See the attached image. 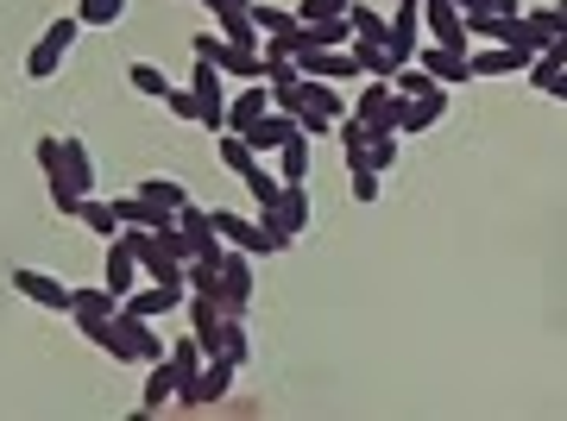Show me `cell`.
<instances>
[{
    "instance_id": "6da1fadb",
    "label": "cell",
    "mask_w": 567,
    "mask_h": 421,
    "mask_svg": "<svg viewBox=\"0 0 567 421\" xmlns=\"http://www.w3.org/2000/svg\"><path fill=\"white\" fill-rule=\"evenodd\" d=\"M82 340H95L114 365H158V359H171V347L158 340V327L146 321V315H132V308H120V315L102 321V327H89Z\"/></svg>"
},
{
    "instance_id": "7a4b0ae2",
    "label": "cell",
    "mask_w": 567,
    "mask_h": 421,
    "mask_svg": "<svg viewBox=\"0 0 567 421\" xmlns=\"http://www.w3.org/2000/svg\"><path fill=\"white\" fill-rule=\"evenodd\" d=\"M310 139H335V120L347 114V101H340L335 82H322V75H303V89H297V107H290Z\"/></svg>"
},
{
    "instance_id": "3957f363",
    "label": "cell",
    "mask_w": 567,
    "mask_h": 421,
    "mask_svg": "<svg viewBox=\"0 0 567 421\" xmlns=\"http://www.w3.org/2000/svg\"><path fill=\"white\" fill-rule=\"evenodd\" d=\"M189 89H196V126H208V132H228V75L196 57Z\"/></svg>"
},
{
    "instance_id": "277c9868",
    "label": "cell",
    "mask_w": 567,
    "mask_h": 421,
    "mask_svg": "<svg viewBox=\"0 0 567 421\" xmlns=\"http://www.w3.org/2000/svg\"><path fill=\"white\" fill-rule=\"evenodd\" d=\"M13 290L26 302H38V308H51V315H70V302H77V290L63 277L38 271V265H13Z\"/></svg>"
},
{
    "instance_id": "5b68a950",
    "label": "cell",
    "mask_w": 567,
    "mask_h": 421,
    "mask_svg": "<svg viewBox=\"0 0 567 421\" xmlns=\"http://www.w3.org/2000/svg\"><path fill=\"white\" fill-rule=\"evenodd\" d=\"M253 290H258L253 252L228 246V258H221V308H228V315H246V308H253Z\"/></svg>"
},
{
    "instance_id": "8992f818",
    "label": "cell",
    "mask_w": 567,
    "mask_h": 421,
    "mask_svg": "<svg viewBox=\"0 0 567 421\" xmlns=\"http://www.w3.org/2000/svg\"><path fill=\"white\" fill-rule=\"evenodd\" d=\"M233 377H240V365H233L228 352H215V359L202 365V377H196V390H183L177 402H183V409H215V402L233 390Z\"/></svg>"
},
{
    "instance_id": "52a82bcc",
    "label": "cell",
    "mask_w": 567,
    "mask_h": 421,
    "mask_svg": "<svg viewBox=\"0 0 567 421\" xmlns=\"http://www.w3.org/2000/svg\"><path fill=\"white\" fill-rule=\"evenodd\" d=\"M139 196H146V208H152V233H164V226H177V214H183V201H189V189H183L177 176H146L139 183Z\"/></svg>"
},
{
    "instance_id": "ba28073f",
    "label": "cell",
    "mask_w": 567,
    "mask_h": 421,
    "mask_svg": "<svg viewBox=\"0 0 567 421\" xmlns=\"http://www.w3.org/2000/svg\"><path fill=\"white\" fill-rule=\"evenodd\" d=\"M416 63H423V70H429V75H436L441 89H466V82H479V75H473V50L423 45V50H416Z\"/></svg>"
},
{
    "instance_id": "9c48e42d",
    "label": "cell",
    "mask_w": 567,
    "mask_h": 421,
    "mask_svg": "<svg viewBox=\"0 0 567 421\" xmlns=\"http://www.w3.org/2000/svg\"><path fill=\"white\" fill-rule=\"evenodd\" d=\"M423 32H429V45H448V50H466V13L454 0H423Z\"/></svg>"
},
{
    "instance_id": "30bf717a",
    "label": "cell",
    "mask_w": 567,
    "mask_h": 421,
    "mask_svg": "<svg viewBox=\"0 0 567 421\" xmlns=\"http://www.w3.org/2000/svg\"><path fill=\"white\" fill-rule=\"evenodd\" d=\"M297 132H303V120H297V114H284V107H271L265 120L246 126V145H253L258 157H278V151L290 145V139H297Z\"/></svg>"
},
{
    "instance_id": "8fae6325",
    "label": "cell",
    "mask_w": 567,
    "mask_h": 421,
    "mask_svg": "<svg viewBox=\"0 0 567 421\" xmlns=\"http://www.w3.org/2000/svg\"><path fill=\"white\" fill-rule=\"evenodd\" d=\"M202 63H215L228 82H265V50L233 45V38H221V45H215V57H202Z\"/></svg>"
},
{
    "instance_id": "7c38bea8",
    "label": "cell",
    "mask_w": 567,
    "mask_h": 421,
    "mask_svg": "<svg viewBox=\"0 0 567 421\" xmlns=\"http://www.w3.org/2000/svg\"><path fill=\"white\" fill-rule=\"evenodd\" d=\"M297 63H303V75H322V82H354V75L366 82V70H360V57H354V50L310 45V50H297Z\"/></svg>"
},
{
    "instance_id": "4fadbf2b",
    "label": "cell",
    "mask_w": 567,
    "mask_h": 421,
    "mask_svg": "<svg viewBox=\"0 0 567 421\" xmlns=\"http://www.w3.org/2000/svg\"><path fill=\"white\" fill-rule=\"evenodd\" d=\"M271 221H278L290 239H303V233H310V221H315L310 183H284V196H278V208H271Z\"/></svg>"
},
{
    "instance_id": "5bb4252c",
    "label": "cell",
    "mask_w": 567,
    "mask_h": 421,
    "mask_svg": "<svg viewBox=\"0 0 567 421\" xmlns=\"http://www.w3.org/2000/svg\"><path fill=\"white\" fill-rule=\"evenodd\" d=\"M183 302H189V290H183V283H146V290H132L120 308L146 315V321H164V315H171V308H183Z\"/></svg>"
},
{
    "instance_id": "9a60e30c",
    "label": "cell",
    "mask_w": 567,
    "mask_h": 421,
    "mask_svg": "<svg viewBox=\"0 0 567 421\" xmlns=\"http://www.w3.org/2000/svg\"><path fill=\"white\" fill-rule=\"evenodd\" d=\"M139 277H146V271H139V258H132V246H127V239H107V271H102V283H107V290H114V296L127 302L132 290H139Z\"/></svg>"
},
{
    "instance_id": "2e32d148",
    "label": "cell",
    "mask_w": 567,
    "mask_h": 421,
    "mask_svg": "<svg viewBox=\"0 0 567 421\" xmlns=\"http://www.w3.org/2000/svg\"><path fill=\"white\" fill-rule=\"evenodd\" d=\"M265 114H271V89H265V82H246V89L228 95V132H246V126L265 120Z\"/></svg>"
},
{
    "instance_id": "e0dca14e",
    "label": "cell",
    "mask_w": 567,
    "mask_h": 421,
    "mask_svg": "<svg viewBox=\"0 0 567 421\" xmlns=\"http://www.w3.org/2000/svg\"><path fill=\"white\" fill-rule=\"evenodd\" d=\"M51 183H70L77 196H95V157H89L77 132H63V176H51Z\"/></svg>"
},
{
    "instance_id": "ac0fdd59",
    "label": "cell",
    "mask_w": 567,
    "mask_h": 421,
    "mask_svg": "<svg viewBox=\"0 0 567 421\" xmlns=\"http://www.w3.org/2000/svg\"><path fill=\"white\" fill-rule=\"evenodd\" d=\"M114 315H120V296H114V290H77V302H70V321L82 327V334H89V327H102V321H114Z\"/></svg>"
},
{
    "instance_id": "d6986e66",
    "label": "cell",
    "mask_w": 567,
    "mask_h": 421,
    "mask_svg": "<svg viewBox=\"0 0 567 421\" xmlns=\"http://www.w3.org/2000/svg\"><path fill=\"white\" fill-rule=\"evenodd\" d=\"M448 114V89H429V95H410L404 101V120H397V132L404 139H416V132H429V126Z\"/></svg>"
},
{
    "instance_id": "ffe728a7",
    "label": "cell",
    "mask_w": 567,
    "mask_h": 421,
    "mask_svg": "<svg viewBox=\"0 0 567 421\" xmlns=\"http://www.w3.org/2000/svg\"><path fill=\"white\" fill-rule=\"evenodd\" d=\"M215 13V32L221 38H233V45H253V50H265V32L253 25V7H208Z\"/></svg>"
},
{
    "instance_id": "44dd1931",
    "label": "cell",
    "mask_w": 567,
    "mask_h": 421,
    "mask_svg": "<svg viewBox=\"0 0 567 421\" xmlns=\"http://www.w3.org/2000/svg\"><path fill=\"white\" fill-rule=\"evenodd\" d=\"M164 402H177V372H171V359L146 365V397H139V416H164Z\"/></svg>"
},
{
    "instance_id": "7402d4cb",
    "label": "cell",
    "mask_w": 567,
    "mask_h": 421,
    "mask_svg": "<svg viewBox=\"0 0 567 421\" xmlns=\"http://www.w3.org/2000/svg\"><path fill=\"white\" fill-rule=\"evenodd\" d=\"M347 20H354V45H385L391 38V13H379L372 0H354Z\"/></svg>"
},
{
    "instance_id": "603a6c76",
    "label": "cell",
    "mask_w": 567,
    "mask_h": 421,
    "mask_svg": "<svg viewBox=\"0 0 567 421\" xmlns=\"http://www.w3.org/2000/svg\"><path fill=\"white\" fill-rule=\"evenodd\" d=\"M536 57H523L511 45H491V50H473V75H523Z\"/></svg>"
},
{
    "instance_id": "cb8c5ba5",
    "label": "cell",
    "mask_w": 567,
    "mask_h": 421,
    "mask_svg": "<svg viewBox=\"0 0 567 421\" xmlns=\"http://www.w3.org/2000/svg\"><path fill=\"white\" fill-rule=\"evenodd\" d=\"M310 171H315V139L310 132H297V139L278 151V176L284 183H310Z\"/></svg>"
},
{
    "instance_id": "d4e9b609",
    "label": "cell",
    "mask_w": 567,
    "mask_h": 421,
    "mask_svg": "<svg viewBox=\"0 0 567 421\" xmlns=\"http://www.w3.org/2000/svg\"><path fill=\"white\" fill-rule=\"evenodd\" d=\"M77 221L89 226L95 239H120V233H127V221H120V208H114V201H102V196H89V201H82V214H77Z\"/></svg>"
},
{
    "instance_id": "484cf974",
    "label": "cell",
    "mask_w": 567,
    "mask_h": 421,
    "mask_svg": "<svg viewBox=\"0 0 567 421\" xmlns=\"http://www.w3.org/2000/svg\"><path fill=\"white\" fill-rule=\"evenodd\" d=\"M215 157H221L233 176H246V171L258 164V151L246 145V132H215Z\"/></svg>"
},
{
    "instance_id": "4316f807",
    "label": "cell",
    "mask_w": 567,
    "mask_h": 421,
    "mask_svg": "<svg viewBox=\"0 0 567 421\" xmlns=\"http://www.w3.org/2000/svg\"><path fill=\"white\" fill-rule=\"evenodd\" d=\"M240 183H246V196L258 201V214H271V208H278V196H284V176H271L265 164H253V171L240 176Z\"/></svg>"
},
{
    "instance_id": "83f0119b",
    "label": "cell",
    "mask_w": 567,
    "mask_h": 421,
    "mask_svg": "<svg viewBox=\"0 0 567 421\" xmlns=\"http://www.w3.org/2000/svg\"><path fill=\"white\" fill-rule=\"evenodd\" d=\"M127 82H132V89H139L146 101H164V95H171V75L158 70V63H146V57H132V63H127Z\"/></svg>"
},
{
    "instance_id": "f1b7e54d",
    "label": "cell",
    "mask_w": 567,
    "mask_h": 421,
    "mask_svg": "<svg viewBox=\"0 0 567 421\" xmlns=\"http://www.w3.org/2000/svg\"><path fill=\"white\" fill-rule=\"evenodd\" d=\"M310 45L322 50H354V20L340 13V20H310Z\"/></svg>"
},
{
    "instance_id": "f546056e",
    "label": "cell",
    "mask_w": 567,
    "mask_h": 421,
    "mask_svg": "<svg viewBox=\"0 0 567 421\" xmlns=\"http://www.w3.org/2000/svg\"><path fill=\"white\" fill-rule=\"evenodd\" d=\"M221 352H228V359L240 365V372L253 365V340H246V315H228V327H221Z\"/></svg>"
},
{
    "instance_id": "4dcf8cb0",
    "label": "cell",
    "mask_w": 567,
    "mask_h": 421,
    "mask_svg": "<svg viewBox=\"0 0 567 421\" xmlns=\"http://www.w3.org/2000/svg\"><path fill=\"white\" fill-rule=\"evenodd\" d=\"M253 25L265 32V38H284L290 25H303V20H297L290 7H271V0H253Z\"/></svg>"
},
{
    "instance_id": "1f68e13d",
    "label": "cell",
    "mask_w": 567,
    "mask_h": 421,
    "mask_svg": "<svg viewBox=\"0 0 567 421\" xmlns=\"http://www.w3.org/2000/svg\"><path fill=\"white\" fill-rule=\"evenodd\" d=\"M57 70H63V50H57V45H45V38H38V45L26 50V75H32V82H51Z\"/></svg>"
},
{
    "instance_id": "d6a6232c",
    "label": "cell",
    "mask_w": 567,
    "mask_h": 421,
    "mask_svg": "<svg viewBox=\"0 0 567 421\" xmlns=\"http://www.w3.org/2000/svg\"><path fill=\"white\" fill-rule=\"evenodd\" d=\"M77 13H82V25L95 32V25H120V20H127V0H77Z\"/></svg>"
},
{
    "instance_id": "836d02e7",
    "label": "cell",
    "mask_w": 567,
    "mask_h": 421,
    "mask_svg": "<svg viewBox=\"0 0 567 421\" xmlns=\"http://www.w3.org/2000/svg\"><path fill=\"white\" fill-rule=\"evenodd\" d=\"M397 151H404V132H372V145H366V164L385 176L397 164Z\"/></svg>"
},
{
    "instance_id": "e575fe53",
    "label": "cell",
    "mask_w": 567,
    "mask_h": 421,
    "mask_svg": "<svg viewBox=\"0 0 567 421\" xmlns=\"http://www.w3.org/2000/svg\"><path fill=\"white\" fill-rule=\"evenodd\" d=\"M82 32H89V25H82V13H63V20H51V25H45V45H57L63 57H70V45H77Z\"/></svg>"
},
{
    "instance_id": "d590c367",
    "label": "cell",
    "mask_w": 567,
    "mask_h": 421,
    "mask_svg": "<svg viewBox=\"0 0 567 421\" xmlns=\"http://www.w3.org/2000/svg\"><path fill=\"white\" fill-rule=\"evenodd\" d=\"M297 82H303L297 57H265V89H297Z\"/></svg>"
},
{
    "instance_id": "8d00e7d4",
    "label": "cell",
    "mask_w": 567,
    "mask_h": 421,
    "mask_svg": "<svg viewBox=\"0 0 567 421\" xmlns=\"http://www.w3.org/2000/svg\"><path fill=\"white\" fill-rule=\"evenodd\" d=\"M38 171H45V183L63 176V132H45V139H38Z\"/></svg>"
},
{
    "instance_id": "74e56055",
    "label": "cell",
    "mask_w": 567,
    "mask_h": 421,
    "mask_svg": "<svg viewBox=\"0 0 567 421\" xmlns=\"http://www.w3.org/2000/svg\"><path fill=\"white\" fill-rule=\"evenodd\" d=\"M354 0H297V20L310 25V20H340Z\"/></svg>"
},
{
    "instance_id": "f35d334b",
    "label": "cell",
    "mask_w": 567,
    "mask_h": 421,
    "mask_svg": "<svg viewBox=\"0 0 567 421\" xmlns=\"http://www.w3.org/2000/svg\"><path fill=\"white\" fill-rule=\"evenodd\" d=\"M354 57H360V70H366V75H391V70H397L385 45H354Z\"/></svg>"
},
{
    "instance_id": "ab89813d",
    "label": "cell",
    "mask_w": 567,
    "mask_h": 421,
    "mask_svg": "<svg viewBox=\"0 0 567 421\" xmlns=\"http://www.w3.org/2000/svg\"><path fill=\"white\" fill-rule=\"evenodd\" d=\"M82 201H89V196H77L70 183H51V208L63 214V221H77V214H82Z\"/></svg>"
},
{
    "instance_id": "60d3db41",
    "label": "cell",
    "mask_w": 567,
    "mask_h": 421,
    "mask_svg": "<svg viewBox=\"0 0 567 421\" xmlns=\"http://www.w3.org/2000/svg\"><path fill=\"white\" fill-rule=\"evenodd\" d=\"M114 208H120V221H127V226H146V221H152V208H146V196H139V189H132V196H114Z\"/></svg>"
},
{
    "instance_id": "b9f144b4",
    "label": "cell",
    "mask_w": 567,
    "mask_h": 421,
    "mask_svg": "<svg viewBox=\"0 0 567 421\" xmlns=\"http://www.w3.org/2000/svg\"><path fill=\"white\" fill-rule=\"evenodd\" d=\"M347 189H354V201H366V208H372V201H379V171H372V164H360Z\"/></svg>"
},
{
    "instance_id": "7bdbcfd3",
    "label": "cell",
    "mask_w": 567,
    "mask_h": 421,
    "mask_svg": "<svg viewBox=\"0 0 567 421\" xmlns=\"http://www.w3.org/2000/svg\"><path fill=\"white\" fill-rule=\"evenodd\" d=\"M530 20H536L548 38H562V32H567V7H530Z\"/></svg>"
},
{
    "instance_id": "ee69618b",
    "label": "cell",
    "mask_w": 567,
    "mask_h": 421,
    "mask_svg": "<svg viewBox=\"0 0 567 421\" xmlns=\"http://www.w3.org/2000/svg\"><path fill=\"white\" fill-rule=\"evenodd\" d=\"M164 107H171L177 120H196V89H177V82H171V95H164Z\"/></svg>"
},
{
    "instance_id": "f6af8a7d",
    "label": "cell",
    "mask_w": 567,
    "mask_h": 421,
    "mask_svg": "<svg viewBox=\"0 0 567 421\" xmlns=\"http://www.w3.org/2000/svg\"><path fill=\"white\" fill-rule=\"evenodd\" d=\"M542 95H555V101H567V70L555 75V82H548V89H542Z\"/></svg>"
},
{
    "instance_id": "bcb514c9",
    "label": "cell",
    "mask_w": 567,
    "mask_h": 421,
    "mask_svg": "<svg viewBox=\"0 0 567 421\" xmlns=\"http://www.w3.org/2000/svg\"><path fill=\"white\" fill-rule=\"evenodd\" d=\"M491 13H523V7L517 0H491Z\"/></svg>"
},
{
    "instance_id": "7dc6e473",
    "label": "cell",
    "mask_w": 567,
    "mask_h": 421,
    "mask_svg": "<svg viewBox=\"0 0 567 421\" xmlns=\"http://www.w3.org/2000/svg\"><path fill=\"white\" fill-rule=\"evenodd\" d=\"M391 7H397V0H391Z\"/></svg>"
},
{
    "instance_id": "c3c4849f",
    "label": "cell",
    "mask_w": 567,
    "mask_h": 421,
    "mask_svg": "<svg viewBox=\"0 0 567 421\" xmlns=\"http://www.w3.org/2000/svg\"><path fill=\"white\" fill-rule=\"evenodd\" d=\"M562 7H567V0H562Z\"/></svg>"
}]
</instances>
